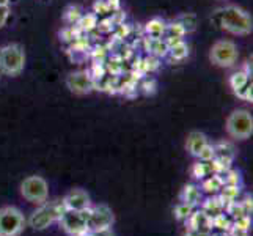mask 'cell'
Masks as SVG:
<instances>
[{"mask_svg": "<svg viewBox=\"0 0 253 236\" xmlns=\"http://www.w3.org/2000/svg\"><path fill=\"white\" fill-rule=\"evenodd\" d=\"M192 214V206L190 205H186V203H181L174 208V216L178 217V219H189V216Z\"/></svg>", "mask_w": 253, "mask_h": 236, "instance_id": "obj_18", "label": "cell"}, {"mask_svg": "<svg viewBox=\"0 0 253 236\" xmlns=\"http://www.w3.org/2000/svg\"><path fill=\"white\" fill-rule=\"evenodd\" d=\"M8 17H10V5L0 6V29H2L3 25L6 24Z\"/></svg>", "mask_w": 253, "mask_h": 236, "instance_id": "obj_23", "label": "cell"}, {"mask_svg": "<svg viewBox=\"0 0 253 236\" xmlns=\"http://www.w3.org/2000/svg\"><path fill=\"white\" fill-rule=\"evenodd\" d=\"M252 79V76L246 71H238V73H234L231 77H230V85H231V89H233V93L236 94L244 85H246L249 81Z\"/></svg>", "mask_w": 253, "mask_h": 236, "instance_id": "obj_16", "label": "cell"}, {"mask_svg": "<svg viewBox=\"0 0 253 236\" xmlns=\"http://www.w3.org/2000/svg\"><path fill=\"white\" fill-rule=\"evenodd\" d=\"M209 172H211V169H209L206 164H195L194 169H192V175H194V177L198 178V180L208 177Z\"/></svg>", "mask_w": 253, "mask_h": 236, "instance_id": "obj_19", "label": "cell"}, {"mask_svg": "<svg viewBox=\"0 0 253 236\" xmlns=\"http://www.w3.org/2000/svg\"><path fill=\"white\" fill-rule=\"evenodd\" d=\"M200 198H202V192H200V189L194 185H187L184 189H182V194H181V200L182 203L186 205H190L192 208H194L195 205H198Z\"/></svg>", "mask_w": 253, "mask_h": 236, "instance_id": "obj_14", "label": "cell"}, {"mask_svg": "<svg viewBox=\"0 0 253 236\" xmlns=\"http://www.w3.org/2000/svg\"><path fill=\"white\" fill-rule=\"evenodd\" d=\"M66 85L74 94H86L93 90L91 77L84 71H77V73L69 74L66 77Z\"/></svg>", "mask_w": 253, "mask_h": 236, "instance_id": "obj_10", "label": "cell"}, {"mask_svg": "<svg viewBox=\"0 0 253 236\" xmlns=\"http://www.w3.org/2000/svg\"><path fill=\"white\" fill-rule=\"evenodd\" d=\"M65 209H73V211H85L91 206L90 195L82 189H74L62 200Z\"/></svg>", "mask_w": 253, "mask_h": 236, "instance_id": "obj_11", "label": "cell"}, {"mask_svg": "<svg viewBox=\"0 0 253 236\" xmlns=\"http://www.w3.org/2000/svg\"><path fill=\"white\" fill-rule=\"evenodd\" d=\"M63 211H65L63 202H50V203L44 202L37 211L32 213L29 225L35 230H44L50 224L58 221Z\"/></svg>", "mask_w": 253, "mask_h": 236, "instance_id": "obj_4", "label": "cell"}, {"mask_svg": "<svg viewBox=\"0 0 253 236\" xmlns=\"http://www.w3.org/2000/svg\"><path fill=\"white\" fill-rule=\"evenodd\" d=\"M211 19L219 29L233 35H249L253 29L252 16L247 11H244L242 8L234 5L219 8L217 11H214Z\"/></svg>", "mask_w": 253, "mask_h": 236, "instance_id": "obj_1", "label": "cell"}, {"mask_svg": "<svg viewBox=\"0 0 253 236\" xmlns=\"http://www.w3.org/2000/svg\"><path fill=\"white\" fill-rule=\"evenodd\" d=\"M238 46L230 40H220L212 45L209 50V60L220 68H230L236 63L238 60Z\"/></svg>", "mask_w": 253, "mask_h": 236, "instance_id": "obj_6", "label": "cell"}, {"mask_svg": "<svg viewBox=\"0 0 253 236\" xmlns=\"http://www.w3.org/2000/svg\"><path fill=\"white\" fill-rule=\"evenodd\" d=\"M223 208H225V202H223L220 197H217V198H209V200H206L205 205H203V211L209 217H211V219H214V217L222 214Z\"/></svg>", "mask_w": 253, "mask_h": 236, "instance_id": "obj_15", "label": "cell"}, {"mask_svg": "<svg viewBox=\"0 0 253 236\" xmlns=\"http://www.w3.org/2000/svg\"><path fill=\"white\" fill-rule=\"evenodd\" d=\"M209 145L208 143V139L203 133H198V131H192V133L187 136V141H186V148L187 151L192 154V156H197L203 151V148Z\"/></svg>", "mask_w": 253, "mask_h": 236, "instance_id": "obj_13", "label": "cell"}, {"mask_svg": "<svg viewBox=\"0 0 253 236\" xmlns=\"http://www.w3.org/2000/svg\"><path fill=\"white\" fill-rule=\"evenodd\" d=\"M24 214L16 206L0 208V236H19L25 229Z\"/></svg>", "mask_w": 253, "mask_h": 236, "instance_id": "obj_5", "label": "cell"}, {"mask_svg": "<svg viewBox=\"0 0 253 236\" xmlns=\"http://www.w3.org/2000/svg\"><path fill=\"white\" fill-rule=\"evenodd\" d=\"M86 213V227L88 230H104L110 229L115 222V216L113 211L107 205H96L85 209Z\"/></svg>", "mask_w": 253, "mask_h": 236, "instance_id": "obj_8", "label": "cell"}, {"mask_svg": "<svg viewBox=\"0 0 253 236\" xmlns=\"http://www.w3.org/2000/svg\"><path fill=\"white\" fill-rule=\"evenodd\" d=\"M225 129L230 137L236 141H246L253 134V117L246 109L233 110L226 118Z\"/></svg>", "mask_w": 253, "mask_h": 236, "instance_id": "obj_2", "label": "cell"}, {"mask_svg": "<svg viewBox=\"0 0 253 236\" xmlns=\"http://www.w3.org/2000/svg\"><path fill=\"white\" fill-rule=\"evenodd\" d=\"M171 55L173 58H182L187 55V46L184 45V43H176L171 49Z\"/></svg>", "mask_w": 253, "mask_h": 236, "instance_id": "obj_20", "label": "cell"}, {"mask_svg": "<svg viewBox=\"0 0 253 236\" xmlns=\"http://www.w3.org/2000/svg\"><path fill=\"white\" fill-rule=\"evenodd\" d=\"M203 188L206 192H211V194H215V192H219L222 188H223V181L220 177H217V175H214V177H211L209 180H206L203 183Z\"/></svg>", "mask_w": 253, "mask_h": 236, "instance_id": "obj_17", "label": "cell"}, {"mask_svg": "<svg viewBox=\"0 0 253 236\" xmlns=\"http://www.w3.org/2000/svg\"><path fill=\"white\" fill-rule=\"evenodd\" d=\"M21 194L27 202L42 205L44 202H47L49 197L47 181L42 177H37V175L25 178L21 185Z\"/></svg>", "mask_w": 253, "mask_h": 236, "instance_id": "obj_7", "label": "cell"}, {"mask_svg": "<svg viewBox=\"0 0 253 236\" xmlns=\"http://www.w3.org/2000/svg\"><path fill=\"white\" fill-rule=\"evenodd\" d=\"M25 52L21 45H6L0 49V73L17 76L24 71Z\"/></svg>", "mask_w": 253, "mask_h": 236, "instance_id": "obj_3", "label": "cell"}, {"mask_svg": "<svg viewBox=\"0 0 253 236\" xmlns=\"http://www.w3.org/2000/svg\"><path fill=\"white\" fill-rule=\"evenodd\" d=\"M198 157H200V159H202L203 162H211V161L214 159V146L206 145V146L203 148V151L198 154Z\"/></svg>", "mask_w": 253, "mask_h": 236, "instance_id": "obj_21", "label": "cell"}, {"mask_svg": "<svg viewBox=\"0 0 253 236\" xmlns=\"http://www.w3.org/2000/svg\"><path fill=\"white\" fill-rule=\"evenodd\" d=\"M10 5V0H0V6H6Z\"/></svg>", "mask_w": 253, "mask_h": 236, "instance_id": "obj_25", "label": "cell"}, {"mask_svg": "<svg viewBox=\"0 0 253 236\" xmlns=\"http://www.w3.org/2000/svg\"><path fill=\"white\" fill-rule=\"evenodd\" d=\"M82 236H115L112 233L110 229H104V230H88L85 232Z\"/></svg>", "mask_w": 253, "mask_h": 236, "instance_id": "obj_22", "label": "cell"}, {"mask_svg": "<svg viewBox=\"0 0 253 236\" xmlns=\"http://www.w3.org/2000/svg\"><path fill=\"white\" fill-rule=\"evenodd\" d=\"M60 225L63 230L71 236H82L88 232L86 227V213L85 211H73V209H65L60 216Z\"/></svg>", "mask_w": 253, "mask_h": 236, "instance_id": "obj_9", "label": "cell"}, {"mask_svg": "<svg viewBox=\"0 0 253 236\" xmlns=\"http://www.w3.org/2000/svg\"><path fill=\"white\" fill-rule=\"evenodd\" d=\"M230 236H249V229H242V227L234 224L230 229Z\"/></svg>", "mask_w": 253, "mask_h": 236, "instance_id": "obj_24", "label": "cell"}, {"mask_svg": "<svg viewBox=\"0 0 253 236\" xmlns=\"http://www.w3.org/2000/svg\"><path fill=\"white\" fill-rule=\"evenodd\" d=\"M189 224H190V230H195V232L203 233V235H206L209 230L212 229V219L203 211V209L202 211L192 213L189 216Z\"/></svg>", "mask_w": 253, "mask_h": 236, "instance_id": "obj_12", "label": "cell"}]
</instances>
